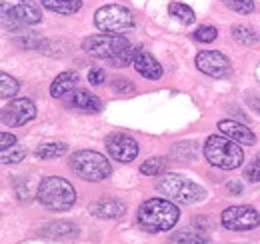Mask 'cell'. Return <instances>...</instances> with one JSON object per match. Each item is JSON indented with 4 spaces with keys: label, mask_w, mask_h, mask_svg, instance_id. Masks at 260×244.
<instances>
[{
    "label": "cell",
    "mask_w": 260,
    "mask_h": 244,
    "mask_svg": "<svg viewBox=\"0 0 260 244\" xmlns=\"http://www.w3.org/2000/svg\"><path fill=\"white\" fill-rule=\"evenodd\" d=\"M196 68L212 78H226L232 72V64L222 52L202 50L196 54Z\"/></svg>",
    "instance_id": "cell-9"
},
{
    "label": "cell",
    "mask_w": 260,
    "mask_h": 244,
    "mask_svg": "<svg viewBox=\"0 0 260 244\" xmlns=\"http://www.w3.org/2000/svg\"><path fill=\"white\" fill-rule=\"evenodd\" d=\"M0 148L2 150H8V148H12V146H16V136L14 134H10V132H2L0 134Z\"/></svg>",
    "instance_id": "cell-31"
},
{
    "label": "cell",
    "mask_w": 260,
    "mask_h": 244,
    "mask_svg": "<svg viewBox=\"0 0 260 244\" xmlns=\"http://www.w3.org/2000/svg\"><path fill=\"white\" fill-rule=\"evenodd\" d=\"M94 24L98 30L106 34H120L134 26V16L126 6L120 4H106L98 8L94 14Z\"/></svg>",
    "instance_id": "cell-7"
},
{
    "label": "cell",
    "mask_w": 260,
    "mask_h": 244,
    "mask_svg": "<svg viewBox=\"0 0 260 244\" xmlns=\"http://www.w3.org/2000/svg\"><path fill=\"white\" fill-rule=\"evenodd\" d=\"M204 158L216 168L234 170L244 162V152L232 138L224 134H212L204 142Z\"/></svg>",
    "instance_id": "cell-4"
},
{
    "label": "cell",
    "mask_w": 260,
    "mask_h": 244,
    "mask_svg": "<svg viewBox=\"0 0 260 244\" xmlns=\"http://www.w3.org/2000/svg\"><path fill=\"white\" fill-rule=\"evenodd\" d=\"M38 202L52 212H66L76 204V190L60 176H46L38 186Z\"/></svg>",
    "instance_id": "cell-3"
},
{
    "label": "cell",
    "mask_w": 260,
    "mask_h": 244,
    "mask_svg": "<svg viewBox=\"0 0 260 244\" xmlns=\"http://www.w3.org/2000/svg\"><path fill=\"white\" fill-rule=\"evenodd\" d=\"M112 90L118 92V94H132L134 92V84L130 82L128 78H114L112 80Z\"/></svg>",
    "instance_id": "cell-29"
},
{
    "label": "cell",
    "mask_w": 260,
    "mask_h": 244,
    "mask_svg": "<svg viewBox=\"0 0 260 244\" xmlns=\"http://www.w3.org/2000/svg\"><path fill=\"white\" fill-rule=\"evenodd\" d=\"M168 10H170V14H172L176 20H180L182 24H192L196 20L194 10H192L190 6H186V4H182V2H172V4L168 6Z\"/></svg>",
    "instance_id": "cell-21"
},
{
    "label": "cell",
    "mask_w": 260,
    "mask_h": 244,
    "mask_svg": "<svg viewBox=\"0 0 260 244\" xmlns=\"http://www.w3.org/2000/svg\"><path fill=\"white\" fill-rule=\"evenodd\" d=\"M76 84H78V74H76V72H70V70L60 72V74L54 78V82L50 84V94H52L54 98H62L66 94L74 92Z\"/></svg>",
    "instance_id": "cell-16"
},
{
    "label": "cell",
    "mask_w": 260,
    "mask_h": 244,
    "mask_svg": "<svg viewBox=\"0 0 260 244\" xmlns=\"http://www.w3.org/2000/svg\"><path fill=\"white\" fill-rule=\"evenodd\" d=\"M220 222L226 230L234 232H244V230H252L260 224V214L246 204L240 206H228L220 216Z\"/></svg>",
    "instance_id": "cell-8"
},
{
    "label": "cell",
    "mask_w": 260,
    "mask_h": 244,
    "mask_svg": "<svg viewBox=\"0 0 260 244\" xmlns=\"http://www.w3.org/2000/svg\"><path fill=\"white\" fill-rule=\"evenodd\" d=\"M124 210V202L118 198H102L90 206V212L98 218H120Z\"/></svg>",
    "instance_id": "cell-15"
},
{
    "label": "cell",
    "mask_w": 260,
    "mask_h": 244,
    "mask_svg": "<svg viewBox=\"0 0 260 244\" xmlns=\"http://www.w3.org/2000/svg\"><path fill=\"white\" fill-rule=\"evenodd\" d=\"M218 130H220V134L232 138V140L238 142V144H248V146H252V144L256 142L254 132H252L248 126H244V124H240V122H236V120H220L218 122Z\"/></svg>",
    "instance_id": "cell-14"
},
{
    "label": "cell",
    "mask_w": 260,
    "mask_h": 244,
    "mask_svg": "<svg viewBox=\"0 0 260 244\" xmlns=\"http://www.w3.org/2000/svg\"><path fill=\"white\" fill-rule=\"evenodd\" d=\"M232 36H234V40H236L238 44H244V46H250V44H254V42H256V36H254L252 28L242 26V24L232 28Z\"/></svg>",
    "instance_id": "cell-23"
},
{
    "label": "cell",
    "mask_w": 260,
    "mask_h": 244,
    "mask_svg": "<svg viewBox=\"0 0 260 244\" xmlns=\"http://www.w3.org/2000/svg\"><path fill=\"white\" fill-rule=\"evenodd\" d=\"M16 92H18V82L12 76L2 74L0 76V96L2 98H12V96H16Z\"/></svg>",
    "instance_id": "cell-24"
},
{
    "label": "cell",
    "mask_w": 260,
    "mask_h": 244,
    "mask_svg": "<svg viewBox=\"0 0 260 244\" xmlns=\"http://www.w3.org/2000/svg\"><path fill=\"white\" fill-rule=\"evenodd\" d=\"M42 6L58 14H74L82 8V0H42Z\"/></svg>",
    "instance_id": "cell-18"
},
{
    "label": "cell",
    "mask_w": 260,
    "mask_h": 244,
    "mask_svg": "<svg viewBox=\"0 0 260 244\" xmlns=\"http://www.w3.org/2000/svg\"><path fill=\"white\" fill-rule=\"evenodd\" d=\"M230 10L238 12V14H250L254 10V2L252 0H222Z\"/></svg>",
    "instance_id": "cell-26"
},
{
    "label": "cell",
    "mask_w": 260,
    "mask_h": 244,
    "mask_svg": "<svg viewBox=\"0 0 260 244\" xmlns=\"http://www.w3.org/2000/svg\"><path fill=\"white\" fill-rule=\"evenodd\" d=\"M178 218H180V210L172 204V200H164V198L146 200L136 212L138 224L150 232H166L174 228Z\"/></svg>",
    "instance_id": "cell-2"
},
{
    "label": "cell",
    "mask_w": 260,
    "mask_h": 244,
    "mask_svg": "<svg viewBox=\"0 0 260 244\" xmlns=\"http://www.w3.org/2000/svg\"><path fill=\"white\" fill-rule=\"evenodd\" d=\"M44 236H58V238H64V236H72L76 234V226H72V222H52L46 230H42Z\"/></svg>",
    "instance_id": "cell-22"
},
{
    "label": "cell",
    "mask_w": 260,
    "mask_h": 244,
    "mask_svg": "<svg viewBox=\"0 0 260 244\" xmlns=\"http://www.w3.org/2000/svg\"><path fill=\"white\" fill-rule=\"evenodd\" d=\"M82 48L92 58L106 60L114 68H124V66L132 64V56H134L132 44L122 34H106L104 32V34L88 36V38H84Z\"/></svg>",
    "instance_id": "cell-1"
},
{
    "label": "cell",
    "mask_w": 260,
    "mask_h": 244,
    "mask_svg": "<svg viewBox=\"0 0 260 244\" xmlns=\"http://www.w3.org/2000/svg\"><path fill=\"white\" fill-rule=\"evenodd\" d=\"M132 64H134V70L148 78V80H158L162 76V66L158 64V60L148 52L144 50L142 46H136L134 48V56H132Z\"/></svg>",
    "instance_id": "cell-13"
},
{
    "label": "cell",
    "mask_w": 260,
    "mask_h": 244,
    "mask_svg": "<svg viewBox=\"0 0 260 244\" xmlns=\"http://www.w3.org/2000/svg\"><path fill=\"white\" fill-rule=\"evenodd\" d=\"M66 150H68V146H66L64 142H46V144H40L34 150V154H36V158L52 160V158H58V156L66 154Z\"/></svg>",
    "instance_id": "cell-19"
},
{
    "label": "cell",
    "mask_w": 260,
    "mask_h": 244,
    "mask_svg": "<svg viewBox=\"0 0 260 244\" xmlns=\"http://www.w3.org/2000/svg\"><path fill=\"white\" fill-rule=\"evenodd\" d=\"M246 102H248V106H250L252 110H256V112L260 114V96H258V94L248 96V98H246Z\"/></svg>",
    "instance_id": "cell-32"
},
{
    "label": "cell",
    "mask_w": 260,
    "mask_h": 244,
    "mask_svg": "<svg viewBox=\"0 0 260 244\" xmlns=\"http://www.w3.org/2000/svg\"><path fill=\"white\" fill-rule=\"evenodd\" d=\"M216 36H218V30L214 28V26H200L198 30L194 32V38L196 40H200V42H212V40H216Z\"/></svg>",
    "instance_id": "cell-28"
},
{
    "label": "cell",
    "mask_w": 260,
    "mask_h": 244,
    "mask_svg": "<svg viewBox=\"0 0 260 244\" xmlns=\"http://www.w3.org/2000/svg\"><path fill=\"white\" fill-rule=\"evenodd\" d=\"M70 168L74 170V174H78L82 180H90V182H100L104 178L110 176L112 166L106 160V156L94 150H78L70 156Z\"/></svg>",
    "instance_id": "cell-6"
},
{
    "label": "cell",
    "mask_w": 260,
    "mask_h": 244,
    "mask_svg": "<svg viewBox=\"0 0 260 244\" xmlns=\"http://www.w3.org/2000/svg\"><path fill=\"white\" fill-rule=\"evenodd\" d=\"M2 16H10L22 24H38L42 20L40 10L26 0H0Z\"/></svg>",
    "instance_id": "cell-12"
},
{
    "label": "cell",
    "mask_w": 260,
    "mask_h": 244,
    "mask_svg": "<svg viewBox=\"0 0 260 244\" xmlns=\"http://www.w3.org/2000/svg\"><path fill=\"white\" fill-rule=\"evenodd\" d=\"M166 164H168L166 158L154 156V158H148V160H144L140 164V172L144 176H160V174H164V170H166Z\"/></svg>",
    "instance_id": "cell-20"
},
{
    "label": "cell",
    "mask_w": 260,
    "mask_h": 244,
    "mask_svg": "<svg viewBox=\"0 0 260 244\" xmlns=\"http://www.w3.org/2000/svg\"><path fill=\"white\" fill-rule=\"evenodd\" d=\"M244 176L250 182H260V154L254 160H250V164L244 168Z\"/></svg>",
    "instance_id": "cell-27"
},
{
    "label": "cell",
    "mask_w": 260,
    "mask_h": 244,
    "mask_svg": "<svg viewBox=\"0 0 260 244\" xmlns=\"http://www.w3.org/2000/svg\"><path fill=\"white\" fill-rule=\"evenodd\" d=\"M228 190L232 194H240L242 192V186H240V182H228Z\"/></svg>",
    "instance_id": "cell-33"
},
{
    "label": "cell",
    "mask_w": 260,
    "mask_h": 244,
    "mask_svg": "<svg viewBox=\"0 0 260 244\" xmlns=\"http://www.w3.org/2000/svg\"><path fill=\"white\" fill-rule=\"evenodd\" d=\"M24 158H26V148H20L18 144L8 148V150H2V162L4 164H16Z\"/></svg>",
    "instance_id": "cell-25"
},
{
    "label": "cell",
    "mask_w": 260,
    "mask_h": 244,
    "mask_svg": "<svg viewBox=\"0 0 260 244\" xmlns=\"http://www.w3.org/2000/svg\"><path fill=\"white\" fill-rule=\"evenodd\" d=\"M104 80H106V72H104L102 68H90V70H88V82H90V84L100 86Z\"/></svg>",
    "instance_id": "cell-30"
},
{
    "label": "cell",
    "mask_w": 260,
    "mask_h": 244,
    "mask_svg": "<svg viewBox=\"0 0 260 244\" xmlns=\"http://www.w3.org/2000/svg\"><path fill=\"white\" fill-rule=\"evenodd\" d=\"M70 102L74 108H80L84 112H100L102 108V102L98 100V96L90 94L88 90H74Z\"/></svg>",
    "instance_id": "cell-17"
},
{
    "label": "cell",
    "mask_w": 260,
    "mask_h": 244,
    "mask_svg": "<svg viewBox=\"0 0 260 244\" xmlns=\"http://www.w3.org/2000/svg\"><path fill=\"white\" fill-rule=\"evenodd\" d=\"M156 188L178 204H194V202L204 200L206 196V190L202 186H198L196 182L180 174H170V172L156 180Z\"/></svg>",
    "instance_id": "cell-5"
},
{
    "label": "cell",
    "mask_w": 260,
    "mask_h": 244,
    "mask_svg": "<svg viewBox=\"0 0 260 244\" xmlns=\"http://www.w3.org/2000/svg\"><path fill=\"white\" fill-rule=\"evenodd\" d=\"M106 150L118 162H132L138 156L140 148H138V142L132 136L124 134V132H112L106 138Z\"/></svg>",
    "instance_id": "cell-11"
},
{
    "label": "cell",
    "mask_w": 260,
    "mask_h": 244,
    "mask_svg": "<svg viewBox=\"0 0 260 244\" xmlns=\"http://www.w3.org/2000/svg\"><path fill=\"white\" fill-rule=\"evenodd\" d=\"M2 124L4 126H24L36 116V106L28 98H14L10 104L2 108Z\"/></svg>",
    "instance_id": "cell-10"
}]
</instances>
